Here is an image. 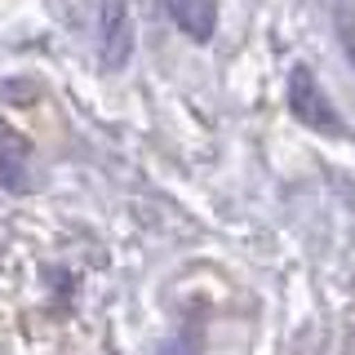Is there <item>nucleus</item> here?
Listing matches in <instances>:
<instances>
[{
    "mask_svg": "<svg viewBox=\"0 0 355 355\" xmlns=\"http://www.w3.org/2000/svg\"><path fill=\"white\" fill-rule=\"evenodd\" d=\"M288 111H293V116L302 120L306 129H320V133H342L338 111H333L329 94L320 89V80L311 76V67H306V62H297L293 71H288Z\"/></svg>",
    "mask_w": 355,
    "mask_h": 355,
    "instance_id": "obj_1",
    "label": "nucleus"
},
{
    "mask_svg": "<svg viewBox=\"0 0 355 355\" xmlns=\"http://www.w3.org/2000/svg\"><path fill=\"white\" fill-rule=\"evenodd\" d=\"M133 53V22L125 0H107L103 5V62L107 71H120Z\"/></svg>",
    "mask_w": 355,
    "mask_h": 355,
    "instance_id": "obj_2",
    "label": "nucleus"
},
{
    "mask_svg": "<svg viewBox=\"0 0 355 355\" xmlns=\"http://www.w3.org/2000/svg\"><path fill=\"white\" fill-rule=\"evenodd\" d=\"M169 14L178 22V31L191 36L196 44L214 40V31H218V5L214 0H169Z\"/></svg>",
    "mask_w": 355,
    "mask_h": 355,
    "instance_id": "obj_3",
    "label": "nucleus"
},
{
    "mask_svg": "<svg viewBox=\"0 0 355 355\" xmlns=\"http://www.w3.org/2000/svg\"><path fill=\"white\" fill-rule=\"evenodd\" d=\"M333 31H338V44H342V53H347V62L355 67V9L351 5L333 9Z\"/></svg>",
    "mask_w": 355,
    "mask_h": 355,
    "instance_id": "obj_4",
    "label": "nucleus"
}]
</instances>
